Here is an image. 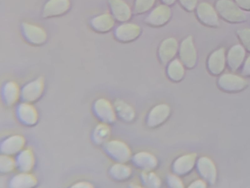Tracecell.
<instances>
[{"label":"cell","mask_w":250,"mask_h":188,"mask_svg":"<svg viewBox=\"0 0 250 188\" xmlns=\"http://www.w3.org/2000/svg\"><path fill=\"white\" fill-rule=\"evenodd\" d=\"M245 51L239 45L233 47L229 51L228 63L232 70L236 69L242 63L244 57Z\"/></svg>","instance_id":"25"},{"label":"cell","mask_w":250,"mask_h":188,"mask_svg":"<svg viewBox=\"0 0 250 188\" xmlns=\"http://www.w3.org/2000/svg\"><path fill=\"white\" fill-rule=\"evenodd\" d=\"M16 168V160L11 155L1 154L0 156V171L3 174L12 172Z\"/></svg>","instance_id":"30"},{"label":"cell","mask_w":250,"mask_h":188,"mask_svg":"<svg viewBox=\"0 0 250 188\" xmlns=\"http://www.w3.org/2000/svg\"><path fill=\"white\" fill-rule=\"evenodd\" d=\"M15 113L19 122L24 126H33L39 121L38 110L32 103L24 102L20 103L16 107Z\"/></svg>","instance_id":"3"},{"label":"cell","mask_w":250,"mask_h":188,"mask_svg":"<svg viewBox=\"0 0 250 188\" xmlns=\"http://www.w3.org/2000/svg\"><path fill=\"white\" fill-rule=\"evenodd\" d=\"M26 143L24 137L20 134H14L4 138L0 142L1 154L8 155L17 154L24 149Z\"/></svg>","instance_id":"8"},{"label":"cell","mask_w":250,"mask_h":188,"mask_svg":"<svg viewBox=\"0 0 250 188\" xmlns=\"http://www.w3.org/2000/svg\"><path fill=\"white\" fill-rule=\"evenodd\" d=\"M104 150L106 155L116 163H125L131 157V151L124 142L112 140L104 145Z\"/></svg>","instance_id":"1"},{"label":"cell","mask_w":250,"mask_h":188,"mask_svg":"<svg viewBox=\"0 0 250 188\" xmlns=\"http://www.w3.org/2000/svg\"><path fill=\"white\" fill-rule=\"evenodd\" d=\"M110 7L115 17L120 21L127 20L130 16L128 6L120 0H111Z\"/></svg>","instance_id":"23"},{"label":"cell","mask_w":250,"mask_h":188,"mask_svg":"<svg viewBox=\"0 0 250 188\" xmlns=\"http://www.w3.org/2000/svg\"><path fill=\"white\" fill-rule=\"evenodd\" d=\"M92 108L94 115L101 123L110 125L116 121L117 115L114 106L106 99L96 100Z\"/></svg>","instance_id":"2"},{"label":"cell","mask_w":250,"mask_h":188,"mask_svg":"<svg viewBox=\"0 0 250 188\" xmlns=\"http://www.w3.org/2000/svg\"><path fill=\"white\" fill-rule=\"evenodd\" d=\"M44 90V79L42 77H38L24 85L21 90V99L24 102H35L42 97Z\"/></svg>","instance_id":"5"},{"label":"cell","mask_w":250,"mask_h":188,"mask_svg":"<svg viewBox=\"0 0 250 188\" xmlns=\"http://www.w3.org/2000/svg\"><path fill=\"white\" fill-rule=\"evenodd\" d=\"M243 74L245 76H250V57L246 62L244 69L243 70Z\"/></svg>","instance_id":"38"},{"label":"cell","mask_w":250,"mask_h":188,"mask_svg":"<svg viewBox=\"0 0 250 188\" xmlns=\"http://www.w3.org/2000/svg\"><path fill=\"white\" fill-rule=\"evenodd\" d=\"M70 7L69 0H49L43 7L42 15L47 18L60 16L66 13Z\"/></svg>","instance_id":"11"},{"label":"cell","mask_w":250,"mask_h":188,"mask_svg":"<svg viewBox=\"0 0 250 188\" xmlns=\"http://www.w3.org/2000/svg\"><path fill=\"white\" fill-rule=\"evenodd\" d=\"M219 11L222 17L230 22H241L246 19L244 14L235 8L219 9Z\"/></svg>","instance_id":"28"},{"label":"cell","mask_w":250,"mask_h":188,"mask_svg":"<svg viewBox=\"0 0 250 188\" xmlns=\"http://www.w3.org/2000/svg\"><path fill=\"white\" fill-rule=\"evenodd\" d=\"M181 57L185 64L188 67L192 66L195 63V51L189 37L185 40L181 45Z\"/></svg>","instance_id":"19"},{"label":"cell","mask_w":250,"mask_h":188,"mask_svg":"<svg viewBox=\"0 0 250 188\" xmlns=\"http://www.w3.org/2000/svg\"><path fill=\"white\" fill-rule=\"evenodd\" d=\"M198 14L200 20L206 24L213 26L218 24L217 17L210 7L201 5L198 8Z\"/></svg>","instance_id":"22"},{"label":"cell","mask_w":250,"mask_h":188,"mask_svg":"<svg viewBox=\"0 0 250 188\" xmlns=\"http://www.w3.org/2000/svg\"><path fill=\"white\" fill-rule=\"evenodd\" d=\"M36 177L30 172H20L13 176L9 183L12 188H34L38 185Z\"/></svg>","instance_id":"14"},{"label":"cell","mask_w":250,"mask_h":188,"mask_svg":"<svg viewBox=\"0 0 250 188\" xmlns=\"http://www.w3.org/2000/svg\"><path fill=\"white\" fill-rule=\"evenodd\" d=\"M167 183L168 187L170 188H181L184 187V183L179 176L175 173L170 174L167 176Z\"/></svg>","instance_id":"32"},{"label":"cell","mask_w":250,"mask_h":188,"mask_svg":"<svg viewBox=\"0 0 250 188\" xmlns=\"http://www.w3.org/2000/svg\"><path fill=\"white\" fill-rule=\"evenodd\" d=\"M131 167L125 163H116L109 169L110 177L115 181L122 182L128 179L132 175Z\"/></svg>","instance_id":"17"},{"label":"cell","mask_w":250,"mask_h":188,"mask_svg":"<svg viewBox=\"0 0 250 188\" xmlns=\"http://www.w3.org/2000/svg\"><path fill=\"white\" fill-rule=\"evenodd\" d=\"M109 125L101 122L95 127L91 134V139L93 143L96 145H104L107 142L111 133Z\"/></svg>","instance_id":"18"},{"label":"cell","mask_w":250,"mask_h":188,"mask_svg":"<svg viewBox=\"0 0 250 188\" xmlns=\"http://www.w3.org/2000/svg\"><path fill=\"white\" fill-rule=\"evenodd\" d=\"M196 153H188L177 157L173 162L172 169L178 176H185L189 173L196 165Z\"/></svg>","instance_id":"7"},{"label":"cell","mask_w":250,"mask_h":188,"mask_svg":"<svg viewBox=\"0 0 250 188\" xmlns=\"http://www.w3.org/2000/svg\"><path fill=\"white\" fill-rule=\"evenodd\" d=\"M207 183L203 179H197L193 181L188 186V188H206L207 187Z\"/></svg>","instance_id":"36"},{"label":"cell","mask_w":250,"mask_h":188,"mask_svg":"<svg viewBox=\"0 0 250 188\" xmlns=\"http://www.w3.org/2000/svg\"><path fill=\"white\" fill-rule=\"evenodd\" d=\"M21 98V90L15 82L9 81L3 86L2 99L4 104L10 107L14 105Z\"/></svg>","instance_id":"15"},{"label":"cell","mask_w":250,"mask_h":188,"mask_svg":"<svg viewBox=\"0 0 250 188\" xmlns=\"http://www.w3.org/2000/svg\"><path fill=\"white\" fill-rule=\"evenodd\" d=\"M183 5L188 9L190 10L194 8L196 0H180Z\"/></svg>","instance_id":"37"},{"label":"cell","mask_w":250,"mask_h":188,"mask_svg":"<svg viewBox=\"0 0 250 188\" xmlns=\"http://www.w3.org/2000/svg\"><path fill=\"white\" fill-rule=\"evenodd\" d=\"M154 0H137L136 9L141 12L148 10L152 5Z\"/></svg>","instance_id":"34"},{"label":"cell","mask_w":250,"mask_h":188,"mask_svg":"<svg viewBox=\"0 0 250 188\" xmlns=\"http://www.w3.org/2000/svg\"><path fill=\"white\" fill-rule=\"evenodd\" d=\"M218 85L222 90L229 93H234L244 89L247 82L240 77L231 74H225L220 77Z\"/></svg>","instance_id":"9"},{"label":"cell","mask_w":250,"mask_h":188,"mask_svg":"<svg viewBox=\"0 0 250 188\" xmlns=\"http://www.w3.org/2000/svg\"><path fill=\"white\" fill-rule=\"evenodd\" d=\"M93 29L100 32H104L111 29L114 24L112 17L108 14H103L93 19L91 22Z\"/></svg>","instance_id":"21"},{"label":"cell","mask_w":250,"mask_h":188,"mask_svg":"<svg viewBox=\"0 0 250 188\" xmlns=\"http://www.w3.org/2000/svg\"><path fill=\"white\" fill-rule=\"evenodd\" d=\"M139 33V28L136 25L126 24L118 27L117 37L123 41H129L135 38Z\"/></svg>","instance_id":"24"},{"label":"cell","mask_w":250,"mask_h":188,"mask_svg":"<svg viewBox=\"0 0 250 188\" xmlns=\"http://www.w3.org/2000/svg\"><path fill=\"white\" fill-rule=\"evenodd\" d=\"M177 48L175 40L170 39L165 41L160 47V57L163 61L167 62L174 55Z\"/></svg>","instance_id":"26"},{"label":"cell","mask_w":250,"mask_h":188,"mask_svg":"<svg viewBox=\"0 0 250 188\" xmlns=\"http://www.w3.org/2000/svg\"><path fill=\"white\" fill-rule=\"evenodd\" d=\"M22 30L26 39L32 44L41 45L46 40V33L40 26L23 22L22 24Z\"/></svg>","instance_id":"10"},{"label":"cell","mask_w":250,"mask_h":188,"mask_svg":"<svg viewBox=\"0 0 250 188\" xmlns=\"http://www.w3.org/2000/svg\"><path fill=\"white\" fill-rule=\"evenodd\" d=\"M133 165L143 171H152L158 166L157 158L152 153L146 151L139 152L132 157Z\"/></svg>","instance_id":"12"},{"label":"cell","mask_w":250,"mask_h":188,"mask_svg":"<svg viewBox=\"0 0 250 188\" xmlns=\"http://www.w3.org/2000/svg\"><path fill=\"white\" fill-rule=\"evenodd\" d=\"M238 35L243 45L250 51V30L248 29L239 30L238 32Z\"/></svg>","instance_id":"33"},{"label":"cell","mask_w":250,"mask_h":188,"mask_svg":"<svg viewBox=\"0 0 250 188\" xmlns=\"http://www.w3.org/2000/svg\"><path fill=\"white\" fill-rule=\"evenodd\" d=\"M171 112L170 106L166 104H160L153 107L146 119V125L150 128L157 127L168 119Z\"/></svg>","instance_id":"6"},{"label":"cell","mask_w":250,"mask_h":188,"mask_svg":"<svg viewBox=\"0 0 250 188\" xmlns=\"http://www.w3.org/2000/svg\"><path fill=\"white\" fill-rule=\"evenodd\" d=\"M196 170L200 176L210 186L215 184L217 172L216 166L209 158L202 156L197 159Z\"/></svg>","instance_id":"4"},{"label":"cell","mask_w":250,"mask_h":188,"mask_svg":"<svg viewBox=\"0 0 250 188\" xmlns=\"http://www.w3.org/2000/svg\"><path fill=\"white\" fill-rule=\"evenodd\" d=\"M113 106L117 116L123 121L130 123L133 121L135 117V111L130 104L122 100H117Z\"/></svg>","instance_id":"16"},{"label":"cell","mask_w":250,"mask_h":188,"mask_svg":"<svg viewBox=\"0 0 250 188\" xmlns=\"http://www.w3.org/2000/svg\"><path fill=\"white\" fill-rule=\"evenodd\" d=\"M225 64L224 51L223 49L218 50L209 58L208 67L210 71L214 75H218L223 71Z\"/></svg>","instance_id":"20"},{"label":"cell","mask_w":250,"mask_h":188,"mask_svg":"<svg viewBox=\"0 0 250 188\" xmlns=\"http://www.w3.org/2000/svg\"><path fill=\"white\" fill-rule=\"evenodd\" d=\"M143 184L147 188H157L161 186V181L159 176L153 171H143L141 174Z\"/></svg>","instance_id":"29"},{"label":"cell","mask_w":250,"mask_h":188,"mask_svg":"<svg viewBox=\"0 0 250 188\" xmlns=\"http://www.w3.org/2000/svg\"><path fill=\"white\" fill-rule=\"evenodd\" d=\"M168 73L169 77L174 81H180L184 75V70L180 63L175 60L169 65Z\"/></svg>","instance_id":"31"},{"label":"cell","mask_w":250,"mask_h":188,"mask_svg":"<svg viewBox=\"0 0 250 188\" xmlns=\"http://www.w3.org/2000/svg\"><path fill=\"white\" fill-rule=\"evenodd\" d=\"M15 159L16 168L20 171L30 172L35 164V158L32 149H23L17 154Z\"/></svg>","instance_id":"13"},{"label":"cell","mask_w":250,"mask_h":188,"mask_svg":"<svg viewBox=\"0 0 250 188\" xmlns=\"http://www.w3.org/2000/svg\"><path fill=\"white\" fill-rule=\"evenodd\" d=\"M175 0H163V1L167 4H171Z\"/></svg>","instance_id":"39"},{"label":"cell","mask_w":250,"mask_h":188,"mask_svg":"<svg viewBox=\"0 0 250 188\" xmlns=\"http://www.w3.org/2000/svg\"><path fill=\"white\" fill-rule=\"evenodd\" d=\"M71 187L73 188H92L94 187V186L88 181H81L75 183L71 186Z\"/></svg>","instance_id":"35"},{"label":"cell","mask_w":250,"mask_h":188,"mask_svg":"<svg viewBox=\"0 0 250 188\" xmlns=\"http://www.w3.org/2000/svg\"><path fill=\"white\" fill-rule=\"evenodd\" d=\"M169 16V10L165 6H160L154 10L150 15L149 21L155 24H161L165 22Z\"/></svg>","instance_id":"27"}]
</instances>
